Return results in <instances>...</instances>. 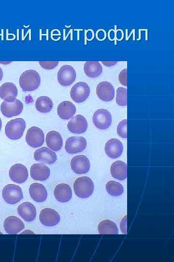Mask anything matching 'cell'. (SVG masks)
<instances>
[{
    "mask_svg": "<svg viewBox=\"0 0 174 262\" xmlns=\"http://www.w3.org/2000/svg\"><path fill=\"white\" fill-rule=\"evenodd\" d=\"M19 84L25 92H30L37 89L41 83V78L35 70L29 69L23 72L19 77Z\"/></svg>",
    "mask_w": 174,
    "mask_h": 262,
    "instance_id": "1",
    "label": "cell"
},
{
    "mask_svg": "<svg viewBox=\"0 0 174 262\" xmlns=\"http://www.w3.org/2000/svg\"><path fill=\"white\" fill-rule=\"evenodd\" d=\"M94 186L92 180L89 177L83 176L78 178L73 183L75 195L81 198L88 197L94 191Z\"/></svg>",
    "mask_w": 174,
    "mask_h": 262,
    "instance_id": "2",
    "label": "cell"
},
{
    "mask_svg": "<svg viewBox=\"0 0 174 262\" xmlns=\"http://www.w3.org/2000/svg\"><path fill=\"white\" fill-rule=\"evenodd\" d=\"M26 128V122L22 118L11 120L6 125L5 133L11 140H18L23 135Z\"/></svg>",
    "mask_w": 174,
    "mask_h": 262,
    "instance_id": "3",
    "label": "cell"
},
{
    "mask_svg": "<svg viewBox=\"0 0 174 262\" xmlns=\"http://www.w3.org/2000/svg\"><path fill=\"white\" fill-rule=\"evenodd\" d=\"M2 195L4 200L10 204L17 203L23 197L21 188L14 184L6 185L2 189Z\"/></svg>",
    "mask_w": 174,
    "mask_h": 262,
    "instance_id": "4",
    "label": "cell"
},
{
    "mask_svg": "<svg viewBox=\"0 0 174 262\" xmlns=\"http://www.w3.org/2000/svg\"><path fill=\"white\" fill-rule=\"evenodd\" d=\"M90 94V88L85 82H78L71 88L70 96L75 102L81 103L85 101Z\"/></svg>",
    "mask_w": 174,
    "mask_h": 262,
    "instance_id": "5",
    "label": "cell"
},
{
    "mask_svg": "<svg viewBox=\"0 0 174 262\" xmlns=\"http://www.w3.org/2000/svg\"><path fill=\"white\" fill-rule=\"evenodd\" d=\"M76 73L74 68L68 65L62 66L57 74V79L62 86H67L71 85L75 81Z\"/></svg>",
    "mask_w": 174,
    "mask_h": 262,
    "instance_id": "6",
    "label": "cell"
},
{
    "mask_svg": "<svg viewBox=\"0 0 174 262\" xmlns=\"http://www.w3.org/2000/svg\"><path fill=\"white\" fill-rule=\"evenodd\" d=\"M92 120L94 125L98 129L105 130L112 123V115L106 109H101L97 110L93 114Z\"/></svg>",
    "mask_w": 174,
    "mask_h": 262,
    "instance_id": "7",
    "label": "cell"
},
{
    "mask_svg": "<svg viewBox=\"0 0 174 262\" xmlns=\"http://www.w3.org/2000/svg\"><path fill=\"white\" fill-rule=\"evenodd\" d=\"M26 141L32 147L42 146L44 141V134L43 131L37 127H32L27 131Z\"/></svg>",
    "mask_w": 174,
    "mask_h": 262,
    "instance_id": "8",
    "label": "cell"
},
{
    "mask_svg": "<svg viewBox=\"0 0 174 262\" xmlns=\"http://www.w3.org/2000/svg\"><path fill=\"white\" fill-rule=\"evenodd\" d=\"M23 109L22 102L18 99L14 102L3 101L0 105L2 114L7 117H11L19 115Z\"/></svg>",
    "mask_w": 174,
    "mask_h": 262,
    "instance_id": "9",
    "label": "cell"
},
{
    "mask_svg": "<svg viewBox=\"0 0 174 262\" xmlns=\"http://www.w3.org/2000/svg\"><path fill=\"white\" fill-rule=\"evenodd\" d=\"M87 140L82 136H72L66 141L65 150L70 154L82 152L86 147Z\"/></svg>",
    "mask_w": 174,
    "mask_h": 262,
    "instance_id": "10",
    "label": "cell"
},
{
    "mask_svg": "<svg viewBox=\"0 0 174 262\" xmlns=\"http://www.w3.org/2000/svg\"><path fill=\"white\" fill-rule=\"evenodd\" d=\"M71 166L72 170L78 174H83L87 173L90 167L88 159L83 155H79L73 157L71 161Z\"/></svg>",
    "mask_w": 174,
    "mask_h": 262,
    "instance_id": "11",
    "label": "cell"
},
{
    "mask_svg": "<svg viewBox=\"0 0 174 262\" xmlns=\"http://www.w3.org/2000/svg\"><path fill=\"white\" fill-rule=\"evenodd\" d=\"M40 220L42 224L45 226H54L60 222V217L58 213L51 208L43 209L39 215Z\"/></svg>",
    "mask_w": 174,
    "mask_h": 262,
    "instance_id": "12",
    "label": "cell"
},
{
    "mask_svg": "<svg viewBox=\"0 0 174 262\" xmlns=\"http://www.w3.org/2000/svg\"><path fill=\"white\" fill-rule=\"evenodd\" d=\"M9 175L12 181L17 183H22L27 180L29 172L24 165L16 164L11 167L9 171Z\"/></svg>",
    "mask_w": 174,
    "mask_h": 262,
    "instance_id": "13",
    "label": "cell"
},
{
    "mask_svg": "<svg viewBox=\"0 0 174 262\" xmlns=\"http://www.w3.org/2000/svg\"><path fill=\"white\" fill-rule=\"evenodd\" d=\"M96 91L98 98L102 101H111L115 97V89L108 82H100L97 86Z\"/></svg>",
    "mask_w": 174,
    "mask_h": 262,
    "instance_id": "14",
    "label": "cell"
},
{
    "mask_svg": "<svg viewBox=\"0 0 174 262\" xmlns=\"http://www.w3.org/2000/svg\"><path fill=\"white\" fill-rule=\"evenodd\" d=\"M70 131L80 134L85 132L87 128V122L85 117L80 115L73 116L67 124Z\"/></svg>",
    "mask_w": 174,
    "mask_h": 262,
    "instance_id": "15",
    "label": "cell"
},
{
    "mask_svg": "<svg viewBox=\"0 0 174 262\" xmlns=\"http://www.w3.org/2000/svg\"><path fill=\"white\" fill-rule=\"evenodd\" d=\"M34 159L42 163L51 164L57 160L56 154L46 147H43L37 149L34 153Z\"/></svg>",
    "mask_w": 174,
    "mask_h": 262,
    "instance_id": "16",
    "label": "cell"
},
{
    "mask_svg": "<svg viewBox=\"0 0 174 262\" xmlns=\"http://www.w3.org/2000/svg\"><path fill=\"white\" fill-rule=\"evenodd\" d=\"M30 176L34 180L44 181L49 177L50 168L43 163L34 164L30 170Z\"/></svg>",
    "mask_w": 174,
    "mask_h": 262,
    "instance_id": "17",
    "label": "cell"
},
{
    "mask_svg": "<svg viewBox=\"0 0 174 262\" xmlns=\"http://www.w3.org/2000/svg\"><path fill=\"white\" fill-rule=\"evenodd\" d=\"M4 228L6 232L10 234H16L25 228L23 221L14 216H10L5 219Z\"/></svg>",
    "mask_w": 174,
    "mask_h": 262,
    "instance_id": "18",
    "label": "cell"
},
{
    "mask_svg": "<svg viewBox=\"0 0 174 262\" xmlns=\"http://www.w3.org/2000/svg\"><path fill=\"white\" fill-rule=\"evenodd\" d=\"M123 150L122 143L118 139L113 138L105 144V151L107 155L113 159L119 157Z\"/></svg>",
    "mask_w": 174,
    "mask_h": 262,
    "instance_id": "19",
    "label": "cell"
},
{
    "mask_svg": "<svg viewBox=\"0 0 174 262\" xmlns=\"http://www.w3.org/2000/svg\"><path fill=\"white\" fill-rule=\"evenodd\" d=\"M17 92L16 86L12 82H5L0 87V97L7 102H14L16 99Z\"/></svg>",
    "mask_w": 174,
    "mask_h": 262,
    "instance_id": "20",
    "label": "cell"
},
{
    "mask_svg": "<svg viewBox=\"0 0 174 262\" xmlns=\"http://www.w3.org/2000/svg\"><path fill=\"white\" fill-rule=\"evenodd\" d=\"M18 214L26 221L34 220L36 216V210L34 205L29 202L20 204L17 208Z\"/></svg>",
    "mask_w": 174,
    "mask_h": 262,
    "instance_id": "21",
    "label": "cell"
},
{
    "mask_svg": "<svg viewBox=\"0 0 174 262\" xmlns=\"http://www.w3.org/2000/svg\"><path fill=\"white\" fill-rule=\"evenodd\" d=\"M56 199L60 202H67L72 196V191L70 186L66 183L57 185L54 191Z\"/></svg>",
    "mask_w": 174,
    "mask_h": 262,
    "instance_id": "22",
    "label": "cell"
},
{
    "mask_svg": "<svg viewBox=\"0 0 174 262\" xmlns=\"http://www.w3.org/2000/svg\"><path fill=\"white\" fill-rule=\"evenodd\" d=\"M30 197L37 202H42L45 201L47 197L46 189L41 183H33L29 188Z\"/></svg>",
    "mask_w": 174,
    "mask_h": 262,
    "instance_id": "23",
    "label": "cell"
},
{
    "mask_svg": "<svg viewBox=\"0 0 174 262\" xmlns=\"http://www.w3.org/2000/svg\"><path fill=\"white\" fill-rule=\"evenodd\" d=\"M76 112L75 105L70 101L60 102L57 108L58 115L62 119L67 120L72 118Z\"/></svg>",
    "mask_w": 174,
    "mask_h": 262,
    "instance_id": "24",
    "label": "cell"
},
{
    "mask_svg": "<svg viewBox=\"0 0 174 262\" xmlns=\"http://www.w3.org/2000/svg\"><path fill=\"white\" fill-rule=\"evenodd\" d=\"M46 144L52 150H59L63 145V140L60 134L55 131H49L46 136Z\"/></svg>",
    "mask_w": 174,
    "mask_h": 262,
    "instance_id": "25",
    "label": "cell"
},
{
    "mask_svg": "<svg viewBox=\"0 0 174 262\" xmlns=\"http://www.w3.org/2000/svg\"><path fill=\"white\" fill-rule=\"evenodd\" d=\"M110 172L114 178L124 180L127 178V164L122 161H116L112 164Z\"/></svg>",
    "mask_w": 174,
    "mask_h": 262,
    "instance_id": "26",
    "label": "cell"
},
{
    "mask_svg": "<svg viewBox=\"0 0 174 262\" xmlns=\"http://www.w3.org/2000/svg\"><path fill=\"white\" fill-rule=\"evenodd\" d=\"M84 71L87 76L96 78L102 74V67L98 61H87L84 64Z\"/></svg>",
    "mask_w": 174,
    "mask_h": 262,
    "instance_id": "27",
    "label": "cell"
},
{
    "mask_svg": "<svg viewBox=\"0 0 174 262\" xmlns=\"http://www.w3.org/2000/svg\"><path fill=\"white\" fill-rule=\"evenodd\" d=\"M98 229L101 234H117L118 233L116 225L109 220H104L100 222Z\"/></svg>",
    "mask_w": 174,
    "mask_h": 262,
    "instance_id": "28",
    "label": "cell"
},
{
    "mask_svg": "<svg viewBox=\"0 0 174 262\" xmlns=\"http://www.w3.org/2000/svg\"><path fill=\"white\" fill-rule=\"evenodd\" d=\"M53 106L52 100L47 96H41L37 98L35 102V107L40 113H48L51 111Z\"/></svg>",
    "mask_w": 174,
    "mask_h": 262,
    "instance_id": "29",
    "label": "cell"
},
{
    "mask_svg": "<svg viewBox=\"0 0 174 262\" xmlns=\"http://www.w3.org/2000/svg\"><path fill=\"white\" fill-rule=\"evenodd\" d=\"M105 188L108 193L114 196L121 195L124 191V188L122 185L115 180H111L107 182Z\"/></svg>",
    "mask_w": 174,
    "mask_h": 262,
    "instance_id": "30",
    "label": "cell"
},
{
    "mask_svg": "<svg viewBox=\"0 0 174 262\" xmlns=\"http://www.w3.org/2000/svg\"><path fill=\"white\" fill-rule=\"evenodd\" d=\"M116 103L121 106H126L127 104V89L120 87L117 89L116 96Z\"/></svg>",
    "mask_w": 174,
    "mask_h": 262,
    "instance_id": "31",
    "label": "cell"
},
{
    "mask_svg": "<svg viewBox=\"0 0 174 262\" xmlns=\"http://www.w3.org/2000/svg\"><path fill=\"white\" fill-rule=\"evenodd\" d=\"M127 119H124L119 122L117 127L118 135L123 138L127 137Z\"/></svg>",
    "mask_w": 174,
    "mask_h": 262,
    "instance_id": "32",
    "label": "cell"
},
{
    "mask_svg": "<svg viewBox=\"0 0 174 262\" xmlns=\"http://www.w3.org/2000/svg\"><path fill=\"white\" fill-rule=\"evenodd\" d=\"M58 61H41L39 64L44 69H52L55 68L58 64Z\"/></svg>",
    "mask_w": 174,
    "mask_h": 262,
    "instance_id": "33",
    "label": "cell"
},
{
    "mask_svg": "<svg viewBox=\"0 0 174 262\" xmlns=\"http://www.w3.org/2000/svg\"><path fill=\"white\" fill-rule=\"evenodd\" d=\"M127 69H122L118 75V80L120 83L124 86H127Z\"/></svg>",
    "mask_w": 174,
    "mask_h": 262,
    "instance_id": "34",
    "label": "cell"
},
{
    "mask_svg": "<svg viewBox=\"0 0 174 262\" xmlns=\"http://www.w3.org/2000/svg\"><path fill=\"white\" fill-rule=\"evenodd\" d=\"M117 61H102V63L104 66L108 67L112 66L115 65Z\"/></svg>",
    "mask_w": 174,
    "mask_h": 262,
    "instance_id": "35",
    "label": "cell"
},
{
    "mask_svg": "<svg viewBox=\"0 0 174 262\" xmlns=\"http://www.w3.org/2000/svg\"><path fill=\"white\" fill-rule=\"evenodd\" d=\"M3 71L1 68L0 67V81L2 80L3 77Z\"/></svg>",
    "mask_w": 174,
    "mask_h": 262,
    "instance_id": "36",
    "label": "cell"
},
{
    "mask_svg": "<svg viewBox=\"0 0 174 262\" xmlns=\"http://www.w3.org/2000/svg\"><path fill=\"white\" fill-rule=\"evenodd\" d=\"M1 127H2V122H1V119L0 118V131L1 130Z\"/></svg>",
    "mask_w": 174,
    "mask_h": 262,
    "instance_id": "37",
    "label": "cell"
}]
</instances>
